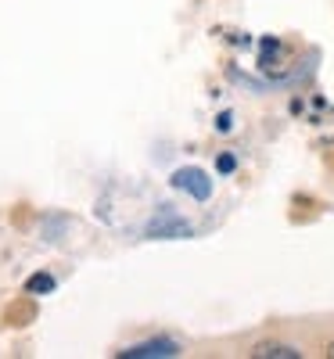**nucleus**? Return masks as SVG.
<instances>
[{"mask_svg":"<svg viewBox=\"0 0 334 359\" xmlns=\"http://www.w3.org/2000/svg\"><path fill=\"white\" fill-rule=\"evenodd\" d=\"M173 187L187 191V194L198 198V201H208V194H212V180H208L201 169H176V172H173Z\"/></svg>","mask_w":334,"mask_h":359,"instance_id":"f257e3e1","label":"nucleus"},{"mask_svg":"<svg viewBox=\"0 0 334 359\" xmlns=\"http://www.w3.org/2000/svg\"><path fill=\"white\" fill-rule=\"evenodd\" d=\"M123 359H169V355H180V345L169 341V338H155V341H144V345H133L126 352H119Z\"/></svg>","mask_w":334,"mask_h":359,"instance_id":"f03ea898","label":"nucleus"},{"mask_svg":"<svg viewBox=\"0 0 334 359\" xmlns=\"http://www.w3.org/2000/svg\"><path fill=\"white\" fill-rule=\"evenodd\" d=\"M252 359H302V352L291 345H281V341H262L252 348Z\"/></svg>","mask_w":334,"mask_h":359,"instance_id":"7ed1b4c3","label":"nucleus"},{"mask_svg":"<svg viewBox=\"0 0 334 359\" xmlns=\"http://www.w3.org/2000/svg\"><path fill=\"white\" fill-rule=\"evenodd\" d=\"M191 226L180 223V219H166V223H151L147 226V237H187Z\"/></svg>","mask_w":334,"mask_h":359,"instance_id":"20e7f679","label":"nucleus"},{"mask_svg":"<svg viewBox=\"0 0 334 359\" xmlns=\"http://www.w3.org/2000/svg\"><path fill=\"white\" fill-rule=\"evenodd\" d=\"M25 291L29 294H51L54 291V277L51 273H33V277L25 280Z\"/></svg>","mask_w":334,"mask_h":359,"instance_id":"39448f33","label":"nucleus"},{"mask_svg":"<svg viewBox=\"0 0 334 359\" xmlns=\"http://www.w3.org/2000/svg\"><path fill=\"white\" fill-rule=\"evenodd\" d=\"M216 165H220V172H234V158H230V155H223Z\"/></svg>","mask_w":334,"mask_h":359,"instance_id":"423d86ee","label":"nucleus"},{"mask_svg":"<svg viewBox=\"0 0 334 359\" xmlns=\"http://www.w3.org/2000/svg\"><path fill=\"white\" fill-rule=\"evenodd\" d=\"M216 130H223V133L230 130V111H223V115L216 118Z\"/></svg>","mask_w":334,"mask_h":359,"instance_id":"0eeeda50","label":"nucleus"},{"mask_svg":"<svg viewBox=\"0 0 334 359\" xmlns=\"http://www.w3.org/2000/svg\"><path fill=\"white\" fill-rule=\"evenodd\" d=\"M327 359H334V341H330V345H327Z\"/></svg>","mask_w":334,"mask_h":359,"instance_id":"6e6552de","label":"nucleus"}]
</instances>
